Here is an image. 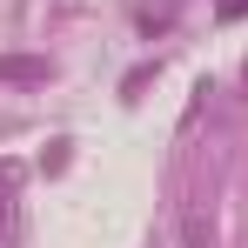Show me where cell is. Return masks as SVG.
Listing matches in <instances>:
<instances>
[{
	"label": "cell",
	"instance_id": "cell-3",
	"mask_svg": "<svg viewBox=\"0 0 248 248\" xmlns=\"http://www.w3.org/2000/svg\"><path fill=\"white\" fill-rule=\"evenodd\" d=\"M248 14V0H221V20H242Z\"/></svg>",
	"mask_w": 248,
	"mask_h": 248
},
{
	"label": "cell",
	"instance_id": "cell-1",
	"mask_svg": "<svg viewBox=\"0 0 248 248\" xmlns=\"http://www.w3.org/2000/svg\"><path fill=\"white\" fill-rule=\"evenodd\" d=\"M181 248H208V215H202L195 202L181 208Z\"/></svg>",
	"mask_w": 248,
	"mask_h": 248
},
{
	"label": "cell",
	"instance_id": "cell-2",
	"mask_svg": "<svg viewBox=\"0 0 248 248\" xmlns=\"http://www.w3.org/2000/svg\"><path fill=\"white\" fill-rule=\"evenodd\" d=\"M41 74H47V61H20V54L0 61V81H41Z\"/></svg>",
	"mask_w": 248,
	"mask_h": 248
},
{
	"label": "cell",
	"instance_id": "cell-4",
	"mask_svg": "<svg viewBox=\"0 0 248 248\" xmlns=\"http://www.w3.org/2000/svg\"><path fill=\"white\" fill-rule=\"evenodd\" d=\"M0 221H7V208H0Z\"/></svg>",
	"mask_w": 248,
	"mask_h": 248
}]
</instances>
